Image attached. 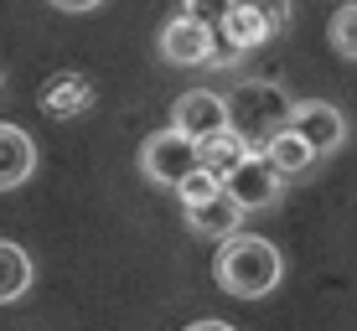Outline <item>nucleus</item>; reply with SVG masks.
<instances>
[{"mask_svg":"<svg viewBox=\"0 0 357 331\" xmlns=\"http://www.w3.org/2000/svg\"><path fill=\"white\" fill-rule=\"evenodd\" d=\"M218 285L228 290V295L238 300H264L269 290L285 279V259H280V249L259 233H233L223 238V249H218V264H213Z\"/></svg>","mask_w":357,"mask_h":331,"instance_id":"obj_1","label":"nucleus"},{"mask_svg":"<svg viewBox=\"0 0 357 331\" xmlns=\"http://www.w3.org/2000/svg\"><path fill=\"white\" fill-rule=\"evenodd\" d=\"M290 109H295L290 93L280 88V83H269V78H249V83H238V88L228 93V119L254 151H264V140H275V134L290 125Z\"/></svg>","mask_w":357,"mask_h":331,"instance_id":"obj_2","label":"nucleus"},{"mask_svg":"<svg viewBox=\"0 0 357 331\" xmlns=\"http://www.w3.org/2000/svg\"><path fill=\"white\" fill-rule=\"evenodd\" d=\"M140 171H145V181L176 192L187 176L202 171V161H197V140L181 134V130H155L151 140L140 145Z\"/></svg>","mask_w":357,"mask_h":331,"instance_id":"obj_3","label":"nucleus"},{"mask_svg":"<svg viewBox=\"0 0 357 331\" xmlns=\"http://www.w3.org/2000/svg\"><path fill=\"white\" fill-rule=\"evenodd\" d=\"M285 26H290V0H233L228 21L218 31L238 52H254V47H264L269 36H280Z\"/></svg>","mask_w":357,"mask_h":331,"instance_id":"obj_4","label":"nucleus"},{"mask_svg":"<svg viewBox=\"0 0 357 331\" xmlns=\"http://www.w3.org/2000/svg\"><path fill=\"white\" fill-rule=\"evenodd\" d=\"M285 130H295L305 145H311L316 161L347 145V119H342V109L326 104V99H301V104L290 109V125Z\"/></svg>","mask_w":357,"mask_h":331,"instance_id":"obj_5","label":"nucleus"},{"mask_svg":"<svg viewBox=\"0 0 357 331\" xmlns=\"http://www.w3.org/2000/svg\"><path fill=\"white\" fill-rule=\"evenodd\" d=\"M213 52H218V26H207V21L171 16L161 26V57L171 68H207Z\"/></svg>","mask_w":357,"mask_h":331,"instance_id":"obj_6","label":"nucleus"},{"mask_svg":"<svg viewBox=\"0 0 357 331\" xmlns=\"http://www.w3.org/2000/svg\"><path fill=\"white\" fill-rule=\"evenodd\" d=\"M223 187H228V197L238 202L243 213H264V207L280 202V192H285V176H280V171L264 161V151H249V155H243V166L233 171Z\"/></svg>","mask_w":357,"mask_h":331,"instance_id":"obj_7","label":"nucleus"},{"mask_svg":"<svg viewBox=\"0 0 357 331\" xmlns=\"http://www.w3.org/2000/svg\"><path fill=\"white\" fill-rule=\"evenodd\" d=\"M171 130L192 134V140H207V134H218V130H233L228 99H223V93H207V88L181 93V99L171 104Z\"/></svg>","mask_w":357,"mask_h":331,"instance_id":"obj_8","label":"nucleus"},{"mask_svg":"<svg viewBox=\"0 0 357 331\" xmlns=\"http://www.w3.org/2000/svg\"><path fill=\"white\" fill-rule=\"evenodd\" d=\"M181 217H187V228L202 233V238H233L238 223H243V207L233 202L228 187H223V192H213V197H202V202H187Z\"/></svg>","mask_w":357,"mask_h":331,"instance_id":"obj_9","label":"nucleus"},{"mask_svg":"<svg viewBox=\"0 0 357 331\" xmlns=\"http://www.w3.org/2000/svg\"><path fill=\"white\" fill-rule=\"evenodd\" d=\"M36 171V140L21 125H0V192H16Z\"/></svg>","mask_w":357,"mask_h":331,"instance_id":"obj_10","label":"nucleus"},{"mask_svg":"<svg viewBox=\"0 0 357 331\" xmlns=\"http://www.w3.org/2000/svg\"><path fill=\"white\" fill-rule=\"evenodd\" d=\"M254 145L243 140L238 130H218V134H207V140H197V161H202L207 176H218V181H228L233 171L243 166V155H249Z\"/></svg>","mask_w":357,"mask_h":331,"instance_id":"obj_11","label":"nucleus"},{"mask_svg":"<svg viewBox=\"0 0 357 331\" xmlns=\"http://www.w3.org/2000/svg\"><path fill=\"white\" fill-rule=\"evenodd\" d=\"M31 254L21 249V243H10V238H0V305H10V300H21L31 290Z\"/></svg>","mask_w":357,"mask_h":331,"instance_id":"obj_12","label":"nucleus"},{"mask_svg":"<svg viewBox=\"0 0 357 331\" xmlns=\"http://www.w3.org/2000/svg\"><path fill=\"white\" fill-rule=\"evenodd\" d=\"M264 161L280 171V176H301V171L316 166V151L301 140L295 130H280L275 140H264Z\"/></svg>","mask_w":357,"mask_h":331,"instance_id":"obj_13","label":"nucleus"},{"mask_svg":"<svg viewBox=\"0 0 357 331\" xmlns=\"http://www.w3.org/2000/svg\"><path fill=\"white\" fill-rule=\"evenodd\" d=\"M331 47H337L347 63H357V0L337 6V16H331Z\"/></svg>","mask_w":357,"mask_h":331,"instance_id":"obj_14","label":"nucleus"},{"mask_svg":"<svg viewBox=\"0 0 357 331\" xmlns=\"http://www.w3.org/2000/svg\"><path fill=\"white\" fill-rule=\"evenodd\" d=\"M228 10H233V0H181V16L207 21V26H223Z\"/></svg>","mask_w":357,"mask_h":331,"instance_id":"obj_15","label":"nucleus"},{"mask_svg":"<svg viewBox=\"0 0 357 331\" xmlns=\"http://www.w3.org/2000/svg\"><path fill=\"white\" fill-rule=\"evenodd\" d=\"M213 192H223V181H218V176H207V171H197V176H187V181L176 187V197H181V207H187V202L213 197Z\"/></svg>","mask_w":357,"mask_h":331,"instance_id":"obj_16","label":"nucleus"},{"mask_svg":"<svg viewBox=\"0 0 357 331\" xmlns=\"http://www.w3.org/2000/svg\"><path fill=\"white\" fill-rule=\"evenodd\" d=\"M57 10H68V16H83V10H98L104 0H52Z\"/></svg>","mask_w":357,"mask_h":331,"instance_id":"obj_17","label":"nucleus"},{"mask_svg":"<svg viewBox=\"0 0 357 331\" xmlns=\"http://www.w3.org/2000/svg\"><path fill=\"white\" fill-rule=\"evenodd\" d=\"M187 331H238V326H228V321H192Z\"/></svg>","mask_w":357,"mask_h":331,"instance_id":"obj_18","label":"nucleus"}]
</instances>
